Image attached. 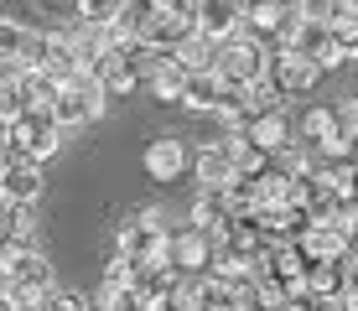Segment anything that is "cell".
<instances>
[{"instance_id":"f35d334b","label":"cell","mask_w":358,"mask_h":311,"mask_svg":"<svg viewBox=\"0 0 358 311\" xmlns=\"http://www.w3.org/2000/svg\"><path fill=\"white\" fill-rule=\"evenodd\" d=\"M353 197H358V187H353Z\"/></svg>"},{"instance_id":"277c9868","label":"cell","mask_w":358,"mask_h":311,"mask_svg":"<svg viewBox=\"0 0 358 311\" xmlns=\"http://www.w3.org/2000/svg\"><path fill=\"white\" fill-rule=\"evenodd\" d=\"M213 249H218V239H213V233H203V229H177V233H166V259L177 265V275H208Z\"/></svg>"},{"instance_id":"4dcf8cb0","label":"cell","mask_w":358,"mask_h":311,"mask_svg":"<svg viewBox=\"0 0 358 311\" xmlns=\"http://www.w3.org/2000/svg\"><path fill=\"white\" fill-rule=\"evenodd\" d=\"M296 16L301 21H322L327 27V0H296Z\"/></svg>"},{"instance_id":"8fae6325","label":"cell","mask_w":358,"mask_h":311,"mask_svg":"<svg viewBox=\"0 0 358 311\" xmlns=\"http://www.w3.org/2000/svg\"><path fill=\"white\" fill-rule=\"evenodd\" d=\"M182 166H187V140H177V135H162V140L145 145V171H151L156 182H177Z\"/></svg>"},{"instance_id":"9a60e30c","label":"cell","mask_w":358,"mask_h":311,"mask_svg":"<svg viewBox=\"0 0 358 311\" xmlns=\"http://www.w3.org/2000/svg\"><path fill=\"white\" fill-rule=\"evenodd\" d=\"M192 171H197V182L213 187V192L234 182V161L224 156V145H218V140H213V145H203V151L192 156Z\"/></svg>"},{"instance_id":"4fadbf2b","label":"cell","mask_w":358,"mask_h":311,"mask_svg":"<svg viewBox=\"0 0 358 311\" xmlns=\"http://www.w3.org/2000/svg\"><path fill=\"white\" fill-rule=\"evenodd\" d=\"M296 249H301V259L306 265H317V259H338V254H348V239H343L338 229H327V223H312V229L301 233V239H291Z\"/></svg>"},{"instance_id":"7c38bea8","label":"cell","mask_w":358,"mask_h":311,"mask_svg":"<svg viewBox=\"0 0 358 311\" xmlns=\"http://www.w3.org/2000/svg\"><path fill=\"white\" fill-rule=\"evenodd\" d=\"M218 145H224V156L234 161V177H260V171L270 166V156L250 140V124H244V130H229Z\"/></svg>"},{"instance_id":"7402d4cb","label":"cell","mask_w":358,"mask_h":311,"mask_svg":"<svg viewBox=\"0 0 358 311\" xmlns=\"http://www.w3.org/2000/svg\"><path fill=\"white\" fill-rule=\"evenodd\" d=\"M270 109H280V94H275V83L270 78H255V83H244V115H270Z\"/></svg>"},{"instance_id":"44dd1931","label":"cell","mask_w":358,"mask_h":311,"mask_svg":"<svg viewBox=\"0 0 358 311\" xmlns=\"http://www.w3.org/2000/svg\"><path fill=\"white\" fill-rule=\"evenodd\" d=\"M156 10H162L156 0H120V16L109 21V27H120V31H125L130 42H135V36H141V27H145V21L156 16Z\"/></svg>"},{"instance_id":"836d02e7","label":"cell","mask_w":358,"mask_h":311,"mask_svg":"<svg viewBox=\"0 0 358 311\" xmlns=\"http://www.w3.org/2000/svg\"><path fill=\"white\" fill-rule=\"evenodd\" d=\"M275 311H312V301H306V296H296V301H280Z\"/></svg>"},{"instance_id":"8d00e7d4","label":"cell","mask_w":358,"mask_h":311,"mask_svg":"<svg viewBox=\"0 0 358 311\" xmlns=\"http://www.w3.org/2000/svg\"><path fill=\"white\" fill-rule=\"evenodd\" d=\"M348 249H358V223H353V239H348Z\"/></svg>"},{"instance_id":"30bf717a","label":"cell","mask_w":358,"mask_h":311,"mask_svg":"<svg viewBox=\"0 0 358 311\" xmlns=\"http://www.w3.org/2000/svg\"><path fill=\"white\" fill-rule=\"evenodd\" d=\"M36 197H42V171H36V161H10L6 177H0V203L31 208Z\"/></svg>"},{"instance_id":"4316f807","label":"cell","mask_w":358,"mask_h":311,"mask_svg":"<svg viewBox=\"0 0 358 311\" xmlns=\"http://www.w3.org/2000/svg\"><path fill=\"white\" fill-rule=\"evenodd\" d=\"M83 21H99V27H109V21L120 16V0H78Z\"/></svg>"},{"instance_id":"ac0fdd59","label":"cell","mask_w":358,"mask_h":311,"mask_svg":"<svg viewBox=\"0 0 358 311\" xmlns=\"http://www.w3.org/2000/svg\"><path fill=\"white\" fill-rule=\"evenodd\" d=\"M177 104L182 109H197V115H213V104H218V73H187Z\"/></svg>"},{"instance_id":"484cf974","label":"cell","mask_w":358,"mask_h":311,"mask_svg":"<svg viewBox=\"0 0 358 311\" xmlns=\"http://www.w3.org/2000/svg\"><path fill=\"white\" fill-rule=\"evenodd\" d=\"M31 311H89V301H83L78 291H47Z\"/></svg>"},{"instance_id":"e575fe53","label":"cell","mask_w":358,"mask_h":311,"mask_svg":"<svg viewBox=\"0 0 358 311\" xmlns=\"http://www.w3.org/2000/svg\"><path fill=\"white\" fill-rule=\"evenodd\" d=\"M0 311H27V306H21L16 296H10V291H0Z\"/></svg>"},{"instance_id":"d6a6232c","label":"cell","mask_w":358,"mask_h":311,"mask_svg":"<svg viewBox=\"0 0 358 311\" xmlns=\"http://www.w3.org/2000/svg\"><path fill=\"white\" fill-rule=\"evenodd\" d=\"M343 265H348V285H358V249H348V254H343Z\"/></svg>"},{"instance_id":"8992f818","label":"cell","mask_w":358,"mask_h":311,"mask_svg":"<svg viewBox=\"0 0 358 311\" xmlns=\"http://www.w3.org/2000/svg\"><path fill=\"white\" fill-rule=\"evenodd\" d=\"M239 27H244V0H197L192 31L224 42V36H239Z\"/></svg>"},{"instance_id":"cb8c5ba5","label":"cell","mask_w":358,"mask_h":311,"mask_svg":"<svg viewBox=\"0 0 358 311\" xmlns=\"http://www.w3.org/2000/svg\"><path fill=\"white\" fill-rule=\"evenodd\" d=\"M27 42H31V31L21 27V21H0V57L21 62L27 57Z\"/></svg>"},{"instance_id":"1f68e13d","label":"cell","mask_w":358,"mask_h":311,"mask_svg":"<svg viewBox=\"0 0 358 311\" xmlns=\"http://www.w3.org/2000/svg\"><path fill=\"white\" fill-rule=\"evenodd\" d=\"M338 311H358V285H343V296H338Z\"/></svg>"},{"instance_id":"e0dca14e","label":"cell","mask_w":358,"mask_h":311,"mask_svg":"<svg viewBox=\"0 0 358 311\" xmlns=\"http://www.w3.org/2000/svg\"><path fill=\"white\" fill-rule=\"evenodd\" d=\"M213 36H203V31H187L177 42V52H171V62H182L187 73H213Z\"/></svg>"},{"instance_id":"d4e9b609","label":"cell","mask_w":358,"mask_h":311,"mask_svg":"<svg viewBox=\"0 0 358 311\" xmlns=\"http://www.w3.org/2000/svg\"><path fill=\"white\" fill-rule=\"evenodd\" d=\"M27 229H31V208H21V203H0V244L16 239V233H27Z\"/></svg>"},{"instance_id":"f546056e","label":"cell","mask_w":358,"mask_h":311,"mask_svg":"<svg viewBox=\"0 0 358 311\" xmlns=\"http://www.w3.org/2000/svg\"><path fill=\"white\" fill-rule=\"evenodd\" d=\"M104 285H130V259H125V254H115V259H109Z\"/></svg>"},{"instance_id":"83f0119b","label":"cell","mask_w":358,"mask_h":311,"mask_svg":"<svg viewBox=\"0 0 358 311\" xmlns=\"http://www.w3.org/2000/svg\"><path fill=\"white\" fill-rule=\"evenodd\" d=\"M327 27H358V0H327Z\"/></svg>"},{"instance_id":"5bb4252c","label":"cell","mask_w":358,"mask_h":311,"mask_svg":"<svg viewBox=\"0 0 358 311\" xmlns=\"http://www.w3.org/2000/svg\"><path fill=\"white\" fill-rule=\"evenodd\" d=\"M187 31H192L187 21H171L166 10H156V16L141 27V36H135V42H141V47H151V52H166V57H171V52H177V42H182Z\"/></svg>"},{"instance_id":"603a6c76","label":"cell","mask_w":358,"mask_h":311,"mask_svg":"<svg viewBox=\"0 0 358 311\" xmlns=\"http://www.w3.org/2000/svg\"><path fill=\"white\" fill-rule=\"evenodd\" d=\"M73 89H78V94H83V104H89V120H99V115L109 109V89L94 78V73H78V78H73Z\"/></svg>"},{"instance_id":"2e32d148","label":"cell","mask_w":358,"mask_h":311,"mask_svg":"<svg viewBox=\"0 0 358 311\" xmlns=\"http://www.w3.org/2000/svg\"><path fill=\"white\" fill-rule=\"evenodd\" d=\"M296 145H306V151H327L332 145V109L327 104H317V109H306L301 124H296Z\"/></svg>"},{"instance_id":"7a4b0ae2","label":"cell","mask_w":358,"mask_h":311,"mask_svg":"<svg viewBox=\"0 0 358 311\" xmlns=\"http://www.w3.org/2000/svg\"><path fill=\"white\" fill-rule=\"evenodd\" d=\"M0 135H6V145H16V151L27 161H36V166H42V161L57 151V140H63V130L52 124L47 109H16V115H6L0 120Z\"/></svg>"},{"instance_id":"f1b7e54d","label":"cell","mask_w":358,"mask_h":311,"mask_svg":"<svg viewBox=\"0 0 358 311\" xmlns=\"http://www.w3.org/2000/svg\"><path fill=\"white\" fill-rule=\"evenodd\" d=\"M156 6H162L171 21H187V27L197 21V0H156Z\"/></svg>"},{"instance_id":"ba28073f","label":"cell","mask_w":358,"mask_h":311,"mask_svg":"<svg viewBox=\"0 0 358 311\" xmlns=\"http://www.w3.org/2000/svg\"><path fill=\"white\" fill-rule=\"evenodd\" d=\"M234 223H239V218H234V208H229V197H224V192L203 187V192L192 197V229H203V233H213V239H224Z\"/></svg>"},{"instance_id":"d6986e66","label":"cell","mask_w":358,"mask_h":311,"mask_svg":"<svg viewBox=\"0 0 358 311\" xmlns=\"http://www.w3.org/2000/svg\"><path fill=\"white\" fill-rule=\"evenodd\" d=\"M52 124L57 130H78V124H89V104H83V94L73 89V83H63L52 99Z\"/></svg>"},{"instance_id":"74e56055","label":"cell","mask_w":358,"mask_h":311,"mask_svg":"<svg viewBox=\"0 0 358 311\" xmlns=\"http://www.w3.org/2000/svg\"><path fill=\"white\" fill-rule=\"evenodd\" d=\"M42 6H63V0H42Z\"/></svg>"},{"instance_id":"ffe728a7","label":"cell","mask_w":358,"mask_h":311,"mask_svg":"<svg viewBox=\"0 0 358 311\" xmlns=\"http://www.w3.org/2000/svg\"><path fill=\"white\" fill-rule=\"evenodd\" d=\"M145 83L156 89V99H162V104H177V99H182V83H187V68L166 57V62H162V68H156V73H151Z\"/></svg>"},{"instance_id":"5b68a950","label":"cell","mask_w":358,"mask_h":311,"mask_svg":"<svg viewBox=\"0 0 358 311\" xmlns=\"http://www.w3.org/2000/svg\"><path fill=\"white\" fill-rule=\"evenodd\" d=\"M265 78L275 83V94H280V99H291V94H306L317 78H322V73H317L306 57L280 52V47H270V57H265Z\"/></svg>"},{"instance_id":"3957f363","label":"cell","mask_w":358,"mask_h":311,"mask_svg":"<svg viewBox=\"0 0 358 311\" xmlns=\"http://www.w3.org/2000/svg\"><path fill=\"white\" fill-rule=\"evenodd\" d=\"M265 47H255V42H244V36H224V42L213 47V73L224 83H255V78H265Z\"/></svg>"},{"instance_id":"d590c367","label":"cell","mask_w":358,"mask_h":311,"mask_svg":"<svg viewBox=\"0 0 358 311\" xmlns=\"http://www.w3.org/2000/svg\"><path fill=\"white\" fill-rule=\"evenodd\" d=\"M6 166H10V156H6V151H0V177H6Z\"/></svg>"},{"instance_id":"52a82bcc","label":"cell","mask_w":358,"mask_h":311,"mask_svg":"<svg viewBox=\"0 0 358 311\" xmlns=\"http://www.w3.org/2000/svg\"><path fill=\"white\" fill-rule=\"evenodd\" d=\"M250 140L260 145L270 161H275L286 145H296V124H291L286 109H270V115H255V120H250Z\"/></svg>"},{"instance_id":"9c48e42d","label":"cell","mask_w":358,"mask_h":311,"mask_svg":"<svg viewBox=\"0 0 358 311\" xmlns=\"http://www.w3.org/2000/svg\"><path fill=\"white\" fill-rule=\"evenodd\" d=\"M343 285H348V265H343V254H338V259H317V265H306V280H301L306 301H338Z\"/></svg>"},{"instance_id":"6da1fadb","label":"cell","mask_w":358,"mask_h":311,"mask_svg":"<svg viewBox=\"0 0 358 311\" xmlns=\"http://www.w3.org/2000/svg\"><path fill=\"white\" fill-rule=\"evenodd\" d=\"M0 280H6V291L16 296L21 306H36L47 291H52V265H47V254H36V249L16 233V239L0 244Z\"/></svg>"}]
</instances>
